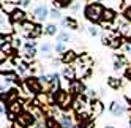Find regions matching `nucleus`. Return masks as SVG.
Instances as JSON below:
<instances>
[{
    "instance_id": "1",
    "label": "nucleus",
    "mask_w": 131,
    "mask_h": 128,
    "mask_svg": "<svg viewBox=\"0 0 131 128\" xmlns=\"http://www.w3.org/2000/svg\"><path fill=\"white\" fill-rule=\"evenodd\" d=\"M104 10L106 8L103 6L101 3L98 2H93V3H89L85 8H84V16L93 24H98V22H103V16H104Z\"/></svg>"
},
{
    "instance_id": "2",
    "label": "nucleus",
    "mask_w": 131,
    "mask_h": 128,
    "mask_svg": "<svg viewBox=\"0 0 131 128\" xmlns=\"http://www.w3.org/2000/svg\"><path fill=\"white\" fill-rule=\"evenodd\" d=\"M52 97H54V104H59L62 111H68V109L73 108V103H74L73 95L70 92H67V90L59 89L57 92L52 93Z\"/></svg>"
},
{
    "instance_id": "3",
    "label": "nucleus",
    "mask_w": 131,
    "mask_h": 128,
    "mask_svg": "<svg viewBox=\"0 0 131 128\" xmlns=\"http://www.w3.org/2000/svg\"><path fill=\"white\" fill-rule=\"evenodd\" d=\"M24 84H25L27 92L33 93L35 97L40 95V93H43V87H41L40 78H36V76H29V78H25V82H24Z\"/></svg>"
},
{
    "instance_id": "4",
    "label": "nucleus",
    "mask_w": 131,
    "mask_h": 128,
    "mask_svg": "<svg viewBox=\"0 0 131 128\" xmlns=\"http://www.w3.org/2000/svg\"><path fill=\"white\" fill-rule=\"evenodd\" d=\"M14 120H16V125L19 126V128H29V126H32L36 122V119L29 111H24V112H21L19 115H17Z\"/></svg>"
},
{
    "instance_id": "5",
    "label": "nucleus",
    "mask_w": 131,
    "mask_h": 128,
    "mask_svg": "<svg viewBox=\"0 0 131 128\" xmlns=\"http://www.w3.org/2000/svg\"><path fill=\"white\" fill-rule=\"evenodd\" d=\"M6 112L11 119H16L21 112H24V101L22 100H17V101H13L10 104H6Z\"/></svg>"
},
{
    "instance_id": "6",
    "label": "nucleus",
    "mask_w": 131,
    "mask_h": 128,
    "mask_svg": "<svg viewBox=\"0 0 131 128\" xmlns=\"http://www.w3.org/2000/svg\"><path fill=\"white\" fill-rule=\"evenodd\" d=\"M68 89H70L71 95H78V97L84 95V92H85V86H84V82L81 79H78V78L68 82Z\"/></svg>"
},
{
    "instance_id": "7",
    "label": "nucleus",
    "mask_w": 131,
    "mask_h": 128,
    "mask_svg": "<svg viewBox=\"0 0 131 128\" xmlns=\"http://www.w3.org/2000/svg\"><path fill=\"white\" fill-rule=\"evenodd\" d=\"M10 21L13 24H21L22 25L24 22H27V13L24 10H21V8H17V10H14L10 14Z\"/></svg>"
},
{
    "instance_id": "8",
    "label": "nucleus",
    "mask_w": 131,
    "mask_h": 128,
    "mask_svg": "<svg viewBox=\"0 0 131 128\" xmlns=\"http://www.w3.org/2000/svg\"><path fill=\"white\" fill-rule=\"evenodd\" d=\"M109 111L114 114L115 117H120V115H123L126 112V106L123 103H118V101H112L111 106H109Z\"/></svg>"
},
{
    "instance_id": "9",
    "label": "nucleus",
    "mask_w": 131,
    "mask_h": 128,
    "mask_svg": "<svg viewBox=\"0 0 131 128\" xmlns=\"http://www.w3.org/2000/svg\"><path fill=\"white\" fill-rule=\"evenodd\" d=\"M33 13H35V16L38 17L40 21H44L46 17H48V16L51 14V11H49V10H48V8H46L44 5H38V6L35 8V11H33Z\"/></svg>"
},
{
    "instance_id": "10",
    "label": "nucleus",
    "mask_w": 131,
    "mask_h": 128,
    "mask_svg": "<svg viewBox=\"0 0 131 128\" xmlns=\"http://www.w3.org/2000/svg\"><path fill=\"white\" fill-rule=\"evenodd\" d=\"M24 54H25V56L29 57V59H30V57L33 59V57H35V54H36V43L32 41V40H30V41H27V43H25V51H24Z\"/></svg>"
},
{
    "instance_id": "11",
    "label": "nucleus",
    "mask_w": 131,
    "mask_h": 128,
    "mask_svg": "<svg viewBox=\"0 0 131 128\" xmlns=\"http://www.w3.org/2000/svg\"><path fill=\"white\" fill-rule=\"evenodd\" d=\"M76 59H78V56H76V52H74V51H67V52L62 54V62L67 63V65L76 62Z\"/></svg>"
},
{
    "instance_id": "12",
    "label": "nucleus",
    "mask_w": 131,
    "mask_h": 128,
    "mask_svg": "<svg viewBox=\"0 0 131 128\" xmlns=\"http://www.w3.org/2000/svg\"><path fill=\"white\" fill-rule=\"evenodd\" d=\"M115 11L114 10H111V8H106L104 10V16H103V21L104 22H107V24H111V22H114L115 21Z\"/></svg>"
},
{
    "instance_id": "13",
    "label": "nucleus",
    "mask_w": 131,
    "mask_h": 128,
    "mask_svg": "<svg viewBox=\"0 0 131 128\" xmlns=\"http://www.w3.org/2000/svg\"><path fill=\"white\" fill-rule=\"evenodd\" d=\"M35 29V24L33 22H30V21H27V22H24L22 25H21V30H22V33L29 38V35L32 33V30Z\"/></svg>"
},
{
    "instance_id": "14",
    "label": "nucleus",
    "mask_w": 131,
    "mask_h": 128,
    "mask_svg": "<svg viewBox=\"0 0 131 128\" xmlns=\"http://www.w3.org/2000/svg\"><path fill=\"white\" fill-rule=\"evenodd\" d=\"M103 109H104V106H103L101 101H92V112H93V115H100L103 112Z\"/></svg>"
},
{
    "instance_id": "15",
    "label": "nucleus",
    "mask_w": 131,
    "mask_h": 128,
    "mask_svg": "<svg viewBox=\"0 0 131 128\" xmlns=\"http://www.w3.org/2000/svg\"><path fill=\"white\" fill-rule=\"evenodd\" d=\"M19 78H17V74L14 71H2V81H17Z\"/></svg>"
},
{
    "instance_id": "16",
    "label": "nucleus",
    "mask_w": 131,
    "mask_h": 128,
    "mask_svg": "<svg viewBox=\"0 0 131 128\" xmlns=\"http://www.w3.org/2000/svg\"><path fill=\"white\" fill-rule=\"evenodd\" d=\"M60 123H62L63 128H71V126H73V120H71V117H70L68 114H63V115L60 117Z\"/></svg>"
},
{
    "instance_id": "17",
    "label": "nucleus",
    "mask_w": 131,
    "mask_h": 128,
    "mask_svg": "<svg viewBox=\"0 0 131 128\" xmlns=\"http://www.w3.org/2000/svg\"><path fill=\"white\" fill-rule=\"evenodd\" d=\"M43 33V27L40 25V24H35V29L32 30V33L29 35V38L30 40H33V38H38V36Z\"/></svg>"
},
{
    "instance_id": "18",
    "label": "nucleus",
    "mask_w": 131,
    "mask_h": 128,
    "mask_svg": "<svg viewBox=\"0 0 131 128\" xmlns=\"http://www.w3.org/2000/svg\"><path fill=\"white\" fill-rule=\"evenodd\" d=\"M63 76L68 79V82H70V79L73 81V79H76V71H74L73 68H70V67H67L63 70Z\"/></svg>"
},
{
    "instance_id": "19",
    "label": "nucleus",
    "mask_w": 131,
    "mask_h": 128,
    "mask_svg": "<svg viewBox=\"0 0 131 128\" xmlns=\"http://www.w3.org/2000/svg\"><path fill=\"white\" fill-rule=\"evenodd\" d=\"M107 86L112 87V89H120L122 81H120L118 78H109V79H107Z\"/></svg>"
},
{
    "instance_id": "20",
    "label": "nucleus",
    "mask_w": 131,
    "mask_h": 128,
    "mask_svg": "<svg viewBox=\"0 0 131 128\" xmlns=\"http://www.w3.org/2000/svg\"><path fill=\"white\" fill-rule=\"evenodd\" d=\"M109 46H111L112 49L122 48V36H115V38H112V40L109 41Z\"/></svg>"
},
{
    "instance_id": "21",
    "label": "nucleus",
    "mask_w": 131,
    "mask_h": 128,
    "mask_svg": "<svg viewBox=\"0 0 131 128\" xmlns=\"http://www.w3.org/2000/svg\"><path fill=\"white\" fill-rule=\"evenodd\" d=\"M14 10H17V8H16V6H14L13 3L3 2V5H2V13H5V11H6V13H10V14H11V13H13Z\"/></svg>"
},
{
    "instance_id": "22",
    "label": "nucleus",
    "mask_w": 131,
    "mask_h": 128,
    "mask_svg": "<svg viewBox=\"0 0 131 128\" xmlns=\"http://www.w3.org/2000/svg\"><path fill=\"white\" fill-rule=\"evenodd\" d=\"M48 78H49V81L54 84V87L59 90V84H60V79H59V74L57 73H52V74H48Z\"/></svg>"
},
{
    "instance_id": "23",
    "label": "nucleus",
    "mask_w": 131,
    "mask_h": 128,
    "mask_svg": "<svg viewBox=\"0 0 131 128\" xmlns=\"http://www.w3.org/2000/svg\"><path fill=\"white\" fill-rule=\"evenodd\" d=\"M70 40V35L67 33V32H60L59 35H57V41L59 43H67Z\"/></svg>"
},
{
    "instance_id": "24",
    "label": "nucleus",
    "mask_w": 131,
    "mask_h": 128,
    "mask_svg": "<svg viewBox=\"0 0 131 128\" xmlns=\"http://www.w3.org/2000/svg\"><path fill=\"white\" fill-rule=\"evenodd\" d=\"M2 52H3V54H13V52H14V48H13V43H8V44H3V46H2Z\"/></svg>"
},
{
    "instance_id": "25",
    "label": "nucleus",
    "mask_w": 131,
    "mask_h": 128,
    "mask_svg": "<svg viewBox=\"0 0 131 128\" xmlns=\"http://www.w3.org/2000/svg\"><path fill=\"white\" fill-rule=\"evenodd\" d=\"M44 32L48 33V35H55V33H57V25H55V24H49L44 29Z\"/></svg>"
},
{
    "instance_id": "26",
    "label": "nucleus",
    "mask_w": 131,
    "mask_h": 128,
    "mask_svg": "<svg viewBox=\"0 0 131 128\" xmlns=\"http://www.w3.org/2000/svg\"><path fill=\"white\" fill-rule=\"evenodd\" d=\"M63 24H65V25H70L71 29H78V22L74 21L73 17H67V19L63 21Z\"/></svg>"
},
{
    "instance_id": "27",
    "label": "nucleus",
    "mask_w": 131,
    "mask_h": 128,
    "mask_svg": "<svg viewBox=\"0 0 131 128\" xmlns=\"http://www.w3.org/2000/svg\"><path fill=\"white\" fill-rule=\"evenodd\" d=\"M54 3L57 6H60V8H67V6H70L71 0H54Z\"/></svg>"
},
{
    "instance_id": "28",
    "label": "nucleus",
    "mask_w": 131,
    "mask_h": 128,
    "mask_svg": "<svg viewBox=\"0 0 131 128\" xmlns=\"http://www.w3.org/2000/svg\"><path fill=\"white\" fill-rule=\"evenodd\" d=\"M123 17H125V21H126V22H131V6L125 8V11H123Z\"/></svg>"
},
{
    "instance_id": "29",
    "label": "nucleus",
    "mask_w": 131,
    "mask_h": 128,
    "mask_svg": "<svg viewBox=\"0 0 131 128\" xmlns=\"http://www.w3.org/2000/svg\"><path fill=\"white\" fill-rule=\"evenodd\" d=\"M13 36L11 35H2V46L3 44H8V43H13Z\"/></svg>"
},
{
    "instance_id": "30",
    "label": "nucleus",
    "mask_w": 131,
    "mask_h": 128,
    "mask_svg": "<svg viewBox=\"0 0 131 128\" xmlns=\"http://www.w3.org/2000/svg\"><path fill=\"white\" fill-rule=\"evenodd\" d=\"M51 49H52V46H51V44H43V46H41V51L44 52V56H46V57H49V52H51Z\"/></svg>"
},
{
    "instance_id": "31",
    "label": "nucleus",
    "mask_w": 131,
    "mask_h": 128,
    "mask_svg": "<svg viewBox=\"0 0 131 128\" xmlns=\"http://www.w3.org/2000/svg\"><path fill=\"white\" fill-rule=\"evenodd\" d=\"M49 16L54 17V19H60V16H62V14H60L57 10H51V14H49Z\"/></svg>"
},
{
    "instance_id": "32",
    "label": "nucleus",
    "mask_w": 131,
    "mask_h": 128,
    "mask_svg": "<svg viewBox=\"0 0 131 128\" xmlns=\"http://www.w3.org/2000/svg\"><path fill=\"white\" fill-rule=\"evenodd\" d=\"M89 32H90V35H92V36H96V35H98V29H96L95 25L89 27Z\"/></svg>"
},
{
    "instance_id": "33",
    "label": "nucleus",
    "mask_w": 131,
    "mask_h": 128,
    "mask_svg": "<svg viewBox=\"0 0 131 128\" xmlns=\"http://www.w3.org/2000/svg\"><path fill=\"white\" fill-rule=\"evenodd\" d=\"M55 51H57V52H67V51H65V46H63V43H59L57 46H55Z\"/></svg>"
},
{
    "instance_id": "34",
    "label": "nucleus",
    "mask_w": 131,
    "mask_h": 128,
    "mask_svg": "<svg viewBox=\"0 0 131 128\" xmlns=\"http://www.w3.org/2000/svg\"><path fill=\"white\" fill-rule=\"evenodd\" d=\"M21 44H22V43H21V40H17V38H16V40L13 41V48H14V49H17V48H21Z\"/></svg>"
},
{
    "instance_id": "35",
    "label": "nucleus",
    "mask_w": 131,
    "mask_h": 128,
    "mask_svg": "<svg viewBox=\"0 0 131 128\" xmlns=\"http://www.w3.org/2000/svg\"><path fill=\"white\" fill-rule=\"evenodd\" d=\"M19 3H21L24 8H27V6L30 5V0H19Z\"/></svg>"
},
{
    "instance_id": "36",
    "label": "nucleus",
    "mask_w": 131,
    "mask_h": 128,
    "mask_svg": "<svg viewBox=\"0 0 131 128\" xmlns=\"http://www.w3.org/2000/svg\"><path fill=\"white\" fill-rule=\"evenodd\" d=\"M89 95L93 98V97H96V92H95V90H89Z\"/></svg>"
},
{
    "instance_id": "37",
    "label": "nucleus",
    "mask_w": 131,
    "mask_h": 128,
    "mask_svg": "<svg viewBox=\"0 0 131 128\" xmlns=\"http://www.w3.org/2000/svg\"><path fill=\"white\" fill-rule=\"evenodd\" d=\"M106 128H114V126H106Z\"/></svg>"
},
{
    "instance_id": "38",
    "label": "nucleus",
    "mask_w": 131,
    "mask_h": 128,
    "mask_svg": "<svg viewBox=\"0 0 131 128\" xmlns=\"http://www.w3.org/2000/svg\"><path fill=\"white\" fill-rule=\"evenodd\" d=\"M96 2H100V0H96Z\"/></svg>"
}]
</instances>
